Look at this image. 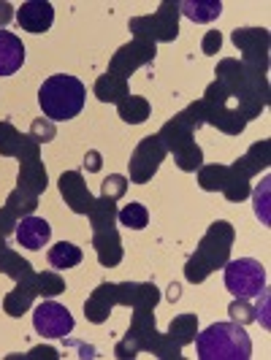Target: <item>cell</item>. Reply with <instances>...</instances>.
Masks as SVG:
<instances>
[{
	"instance_id": "6da1fadb",
	"label": "cell",
	"mask_w": 271,
	"mask_h": 360,
	"mask_svg": "<svg viewBox=\"0 0 271 360\" xmlns=\"http://www.w3.org/2000/svg\"><path fill=\"white\" fill-rule=\"evenodd\" d=\"M84 101H87V87L71 73H54L38 90V106L52 122H68L79 117Z\"/></svg>"
},
{
	"instance_id": "277c9868",
	"label": "cell",
	"mask_w": 271,
	"mask_h": 360,
	"mask_svg": "<svg viewBox=\"0 0 271 360\" xmlns=\"http://www.w3.org/2000/svg\"><path fill=\"white\" fill-rule=\"evenodd\" d=\"M33 328L44 339H65L73 330V314L63 304L44 301L33 309Z\"/></svg>"
},
{
	"instance_id": "5b68a950",
	"label": "cell",
	"mask_w": 271,
	"mask_h": 360,
	"mask_svg": "<svg viewBox=\"0 0 271 360\" xmlns=\"http://www.w3.org/2000/svg\"><path fill=\"white\" fill-rule=\"evenodd\" d=\"M17 22L27 33H46L54 22V6L46 0H27L19 6Z\"/></svg>"
},
{
	"instance_id": "30bf717a",
	"label": "cell",
	"mask_w": 271,
	"mask_h": 360,
	"mask_svg": "<svg viewBox=\"0 0 271 360\" xmlns=\"http://www.w3.org/2000/svg\"><path fill=\"white\" fill-rule=\"evenodd\" d=\"M146 222H149V212H146L141 203H127L125 209L120 212V225H125V228L144 231Z\"/></svg>"
},
{
	"instance_id": "8992f818",
	"label": "cell",
	"mask_w": 271,
	"mask_h": 360,
	"mask_svg": "<svg viewBox=\"0 0 271 360\" xmlns=\"http://www.w3.org/2000/svg\"><path fill=\"white\" fill-rule=\"evenodd\" d=\"M19 247H25V250H44L46 244H49V238H52V225L44 219V217H25V219H19L17 231Z\"/></svg>"
},
{
	"instance_id": "3957f363",
	"label": "cell",
	"mask_w": 271,
	"mask_h": 360,
	"mask_svg": "<svg viewBox=\"0 0 271 360\" xmlns=\"http://www.w3.org/2000/svg\"><path fill=\"white\" fill-rule=\"evenodd\" d=\"M225 288L239 301L260 298L266 290V269L255 257H239L225 266Z\"/></svg>"
},
{
	"instance_id": "52a82bcc",
	"label": "cell",
	"mask_w": 271,
	"mask_h": 360,
	"mask_svg": "<svg viewBox=\"0 0 271 360\" xmlns=\"http://www.w3.org/2000/svg\"><path fill=\"white\" fill-rule=\"evenodd\" d=\"M25 65V44L22 38L0 30V76H11Z\"/></svg>"
},
{
	"instance_id": "7a4b0ae2",
	"label": "cell",
	"mask_w": 271,
	"mask_h": 360,
	"mask_svg": "<svg viewBox=\"0 0 271 360\" xmlns=\"http://www.w3.org/2000/svg\"><path fill=\"white\" fill-rule=\"evenodd\" d=\"M201 360H250L253 339L239 323H212L196 339Z\"/></svg>"
},
{
	"instance_id": "9c48e42d",
	"label": "cell",
	"mask_w": 271,
	"mask_h": 360,
	"mask_svg": "<svg viewBox=\"0 0 271 360\" xmlns=\"http://www.w3.org/2000/svg\"><path fill=\"white\" fill-rule=\"evenodd\" d=\"M82 257H84L82 250H79L76 244H71V241H60V244H54L52 250H49V263H52V269H57V271L79 266Z\"/></svg>"
},
{
	"instance_id": "ba28073f",
	"label": "cell",
	"mask_w": 271,
	"mask_h": 360,
	"mask_svg": "<svg viewBox=\"0 0 271 360\" xmlns=\"http://www.w3.org/2000/svg\"><path fill=\"white\" fill-rule=\"evenodd\" d=\"M179 11L187 19H193L196 25H206L222 14V3L220 0H182Z\"/></svg>"
}]
</instances>
